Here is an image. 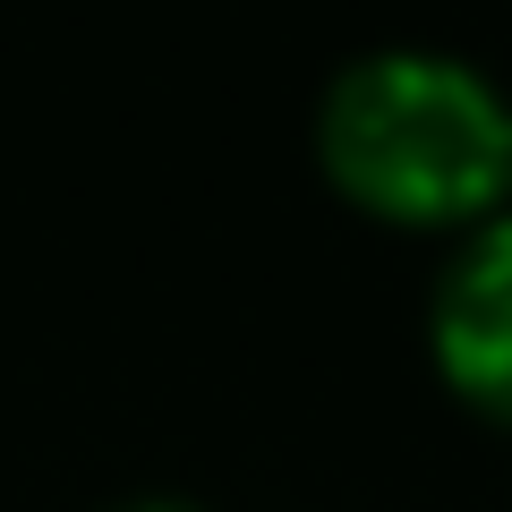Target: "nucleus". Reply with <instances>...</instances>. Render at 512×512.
<instances>
[{"label": "nucleus", "mask_w": 512, "mask_h": 512, "mask_svg": "<svg viewBox=\"0 0 512 512\" xmlns=\"http://www.w3.org/2000/svg\"><path fill=\"white\" fill-rule=\"evenodd\" d=\"M325 171L384 222H470L512 180V111L461 60H359L325 94Z\"/></svg>", "instance_id": "1"}, {"label": "nucleus", "mask_w": 512, "mask_h": 512, "mask_svg": "<svg viewBox=\"0 0 512 512\" xmlns=\"http://www.w3.org/2000/svg\"><path fill=\"white\" fill-rule=\"evenodd\" d=\"M436 359L470 410L512 427V222L478 231L436 291Z\"/></svg>", "instance_id": "2"}, {"label": "nucleus", "mask_w": 512, "mask_h": 512, "mask_svg": "<svg viewBox=\"0 0 512 512\" xmlns=\"http://www.w3.org/2000/svg\"><path fill=\"white\" fill-rule=\"evenodd\" d=\"M137 512H180V504H137Z\"/></svg>", "instance_id": "3"}]
</instances>
